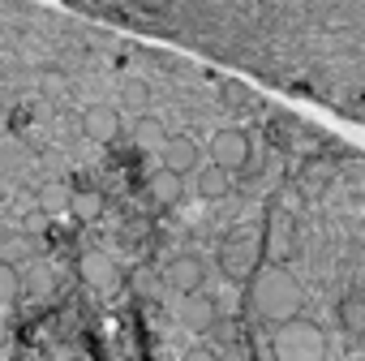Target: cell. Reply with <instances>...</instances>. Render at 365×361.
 I'll list each match as a JSON object with an SVG mask.
<instances>
[{"label": "cell", "mask_w": 365, "mask_h": 361, "mask_svg": "<svg viewBox=\"0 0 365 361\" xmlns=\"http://www.w3.org/2000/svg\"><path fill=\"white\" fill-rule=\"evenodd\" d=\"M250 305L271 327H279V322H288V318L301 314L305 293H301L297 275L288 271V263H267V267L254 271V280H250Z\"/></svg>", "instance_id": "1"}, {"label": "cell", "mask_w": 365, "mask_h": 361, "mask_svg": "<svg viewBox=\"0 0 365 361\" xmlns=\"http://www.w3.org/2000/svg\"><path fill=\"white\" fill-rule=\"evenodd\" d=\"M271 357L275 361H327V335L314 318H288L271 335Z\"/></svg>", "instance_id": "2"}, {"label": "cell", "mask_w": 365, "mask_h": 361, "mask_svg": "<svg viewBox=\"0 0 365 361\" xmlns=\"http://www.w3.org/2000/svg\"><path fill=\"white\" fill-rule=\"evenodd\" d=\"M262 267V237H245V233H232L220 250V271L232 280V284H245L254 280V271Z\"/></svg>", "instance_id": "3"}, {"label": "cell", "mask_w": 365, "mask_h": 361, "mask_svg": "<svg viewBox=\"0 0 365 361\" xmlns=\"http://www.w3.org/2000/svg\"><path fill=\"white\" fill-rule=\"evenodd\" d=\"M211 163L224 168V172H250V163H254V138L245 129H237V125L215 129L211 133Z\"/></svg>", "instance_id": "4"}, {"label": "cell", "mask_w": 365, "mask_h": 361, "mask_svg": "<svg viewBox=\"0 0 365 361\" xmlns=\"http://www.w3.org/2000/svg\"><path fill=\"white\" fill-rule=\"evenodd\" d=\"M262 254H271V263H288V258L297 254V220H292V211H284L279 203H271V211H267Z\"/></svg>", "instance_id": "5"}, {"label": "cell", "mask_w": 365, "mask_h": 361, "mask_svg": "<svg viewBox=\"0 0 365 361\" xmlns=\"http://www.w3.org/2000/svg\"><path fill=\"white\" fill-rule=\"evenodd\" d=\"M159 155H163V168L176 172V176H194L202 168V146H198L194 133H168Z\"/></svg>", "instance_id": "6"}, {"label": "cell", "mask_w": 365, "mask_h": 361, "mask_svg": "<svg viewBox=\"0 0 365 361\" xmlns=\"http://www.w3.org/2000/svg\"><path fill=\"white\" fill-rule=\"evenodd\" d=\"M163 280H168V288H176L180 297L202 293V288H207V263H202L198 254H176V258L168 263Z\"/></svg>", "instance_id": "7"}, {"label": "cell", "mask_w": 365, "mask_h": 361, "mask_svg": "<svg viewBox=\"0 0 365 361\" xmlns=\"http://www.w3.org/2000/svg\"><path fill=\"white\" fill-rule=\"evenodd\" d=\"M180 322H185L194 335H207L215 331L220 322V301L202 288V293H190V297H180Z\"/></svg>", "instance_id": "8"}, {"label": "cell", "mask_w": 365, "mask_h": 361, "mask_svg": "<svg viewBox=\"0 0 365 361\" xmlns=\"http://www.w3.org/2000/svg\"><path fill=\"white\" fill-rule=\"evenodd\" d=\"M78 275H82V284H91L95 293H116V288H120V267H116L108 254H99V250H86V254L78 258Z\"/></svg>", "instance_id": "9"}, {"label": "cell", "mask_w": 365, "mask_h": 361, "mask_svg": "<svg viewBox=\"0 0 365 361\" xmlns=\"http://www.w3.org/2000/svg\"><path fill=\"white\" fill-rule=\"evenodd\" d=\"M82 133H86L91 142H99V146H112V142L120 138V112H116L112 103H91V108L82 112Z\"/></svg>", "instance_id": "10"}, {"label": "cell", "mask_w": 365, "mask_h": 361, "mask_svg": "<svg viewBox=\"0 0 365 361\" xmlns=\"http://www.w3.org/2000/svg\"><path fill=\"white\" fill-rule=\"evenodd\" d=\"M103 211H108V194H103V190H95V185H73V190H69V215H73V220L95 224Z\"/></svg>", "instance_id": "11"}, {"label": "cell", "mask_w": 365, "mask_h": 361, "mask_svg": "<svg viewBox=\"0 0 365 361\" xmlns=\"http://www.w3.org/2000/svg\"><path fill=\"white\" fill-rule=\"evenodd\" d=\"M180 190H185V176H176V172H168L163 163L146 176V194L159 203V207H176L180 203Z\"/></svg>", "instance_id": "12"}, {"label": "cell", "mask_w": 365, "mask_h": 361, "mask_svg": "<svg viewBox=\"0 0 365 361\" xmlns=\"http://www.w3.org/2000/svg\"><path fill=\"white\" fill-rule=\"evenodd\" d=\"M232 194V172H224V168H198V198L202 203H224Z\"/></svg>", "instance_id": "13"}, {"label": "cell", "mask_w": 365, "mask_h": 361, "mask_svg": "<svg viewBox=\"0 0 365 361\" xmlns=\"http://www.w3.org/2000/svg\"><path fill=\"white\" fill-rule=\"evenodd\" d=\"M168 142V125L150 112H138V125H133V146L138 151H163Z\"/></svg>", "instance_id": "14"}, {"label": "cell", "mask_w": 365, "mask_h": 361, "mask_svg": "<svg viewBox=\"0 0 365 361\" xmlns=\"http://www.w3.org/2000/svg\"><path fill=\"white\" fill-rule=\"evenodd\" d=\"M69 190L73 185H65V180H48V185L39 190V207L48 215H69Z\"/></svg>", "instance_id": "15"}, {"label": "cell", "mask_w": 365, "mask_h": 361, "mask_svg": "<svg viewBox=\"0 0 365 361\" xmlns=\"http://www.w3.org/2000/svg\"><path fill=\"white\" fill-rule=\"evenodd\" d=\"M18 297H22V271L0 258V310H9Z\"/></svg>", "instance_id": "16"}, {"label": "cell", "mask_w": 365, "mask_h": 361, "mask_svg": "<svg viewBox=\"0 0 365 361\" xmlns=\"http://www.w3.org/2000/svg\"><path fill=\"white\" fill-rule=\"evenodd\" d=\"M120 103L133 108V112H146V103H150V86H146V78H120Z\"/></svg>", "instance_id": "17"}, {"label": "cell", "mask_w": 365, "mask_h": 361, "mask_svg": "<svg viewBox=\"0 0 365 361\" xmlns=\"http://www.w3.org/2000/svg\"><path fill=\"white\" fill-rule=\"evenodd\" d=\"M327 185H331V163L318 159V163H305V168H301V190H305V194H322Z\"/></svg>", "instance_id": "18"}, {"label": "cell", "mask_w": 365, "mask_h": 361, "mask_svg": "<svg viewBox=\"0 0 365 361\" xmlns=\"http://www.w3.org/2000/svg\"><path fill=\"white\" fill-rule=\"evenodd\" d=\"M35 250H39V241L35 237H26V233H14L9 241H5V263H22V258H35Z\"/></svg>", "instance_id": "19"}, {"label": "cell", "mask_w": 365, "mask_h": 361, "mask_svg": "<svg viewBox=\"0 0 365 361\" xmlns=\"http://www.w3.org/2000/svg\"><path fill=\"white\" fill-rule=\"evenodd\" d=\"M220 99H224V108H245L250 103V91L241 82H232V78H220Z\"/></svg>", "instance_id": "20"}, {"label": "cell", "mask_w": 365, "mask_h": 361, "mask_svg": "<svg viewBox=\"0 0 365 361\" xmlns=\"http://www.w3.org/2000/svg\"><path fill=\"white\" fill-rule=\"evenodd\" d=\"M344 322H348V327H356V331H365V301H361V297L344 301Z\"/></svg>", "instance_id": "21"}, {"label": "cell", "mask_w": 365, "mask_h": 361, "mask_svg": "<svg viewBox=\"0 0 365 361\" xmlns=\"http://www.w3.org/2000/svg\"><path fill=\"white\" fill-rule=\"evenodd\" d=\"M180 361H224V352L215 344H194V348H185V357H180Z\"/></svg>", "instance_id": "22"}, {"label": "cell", "mask_w": 365, "mask_h": 361, "mask_svg": "<svg viewBox=\"0 0 365 361\" xmlns=\"http://www.w3.org/2000/svg\"><path fill=\"white\" fill-rule=\"evenodd\" d=\"M95 5H112V9H125L129 0H95Z\"/></svg>", "instance_id": "23"}, {"label": "cell", "mask_w": 365, "mask_h": 361, "mask_svg": "<svg viewBox=\"0 0 365 361\" xmlns=\"http://www.w3.org/2000/svg\"><path fill=\"white\" fill-rule=\"evenodd\" d=\"M5 340H9V322L0 318V348H5Z\"/></svg>", "instance_id": "24"}]
</instances>
